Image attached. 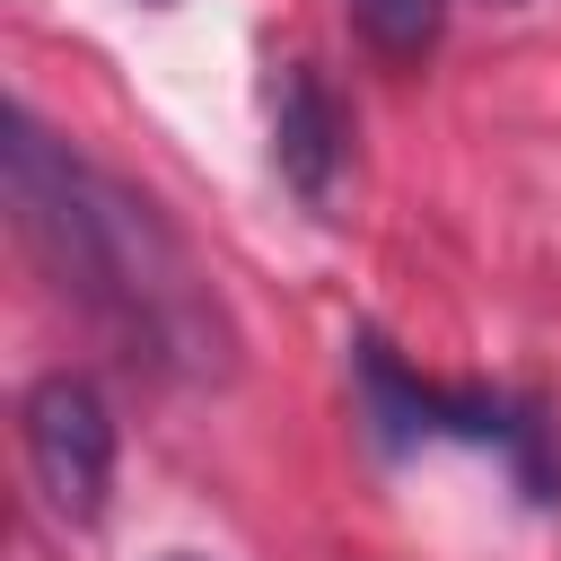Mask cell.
I'll list each match as a JSON object with an SVG mask.
<instances>
[{
  "instance_id": "obj_5",
  "label": "cell",
  "mask_w": 561,
  "mask_h": 561,
  "mask_svg": "<svg viewBox=\"0 0 561 561\" xmlns=\"http://www.w3.org/2000/svg\"><path fill=\"white\" fill-rule=\"evenodd\" d=\"M351 9H359V35L377 53H394V61L430 53L438 44V18H447V0H351Z\"/></svg>"
},
{
  "instance_id": "obj_2",
  "label": "cell",
  "mask_w": 561,
  "mask_h": 561,
  "mask_svg": "<svg viewBox=\"0 0 561 561\" xmlns=\"http://www.w3.org/2000/svg\"><path fill=\"white\" fill-rule=\"evenodd\" d=\"M351 368H359V412H368V430H377L386 447L456 438V447H491V456L517 473L526 500H552V491H561V473H552V430H543L526 403H508V394H491V386H430V377H412L377 333H359Z\"/></svg>"
},
{
  "instance_id": "obj_4",
  "label": "cell",
  "mask_w": 561,
  "mask_h": 561,
  "mask_svg": "<svg viewBox=\"0 0 561 561\" xmlns=\"http://www.w3.org/2000/svg\"><path fill=\"white\" fill-rule=\"evenodd\" d=\"M272 167H280V184H289L307 210H333V202H342L351 114H342V96H333L307 61H289L280 88H272Z\"/></svg>"
},
{
  "instance_id": "obj_3",
  "label": "cell",
  "mask_w": 561,
  "mask_h": 561,
  "mask_svg": "<svg viewBox=\"0 0 561 561\" xmlns=\"http://www.w3.org/2000/svg\"><path fill=\"white\" fill-rule=\"evenodd\" d=\"M18 447H26V482L44 500L53 526H96L114 500V412L96 394V377L53 368L26 386L18 403Z\"/></svg>"
},
{
  "instance_id": "obj_6",
  "label": "cell",
  "mask_w": 561,
  "mask_h": 561,
  "mask_svg": "<svg viewBox=\"0 0 561 561\" xmlns=\"http://www.w3.org/2000/svg\"><path fill=\"white\" fill-rule=\"evenodd\" d=\"M167 561H193V552H167Z\"/></svg>"
},
{
  "instance_id": "obj_1",
  "label": "cell",
  "mask_w": 561,
  "mask_h": 561,
  "mask_svg": "<svg viewBox=\"0 0 561 561\" xmlns=\"http://www.w3.org/2000/svg\"><path fill=\"white\" fill-rule=\"evenodd\" d=\"M9 219L44 280L149 377L167 386H219L237 368V324L193 245L167 228L149 193H131L114 167L53 140L26 105L9 114Z\"/></svg>"
}]
</instances>
